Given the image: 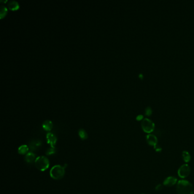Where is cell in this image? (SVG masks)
Segmentation results:
<instances>
[{
  "instance_id": "18",
  "label": "cell",
  "mask_w": 194,
  "mask_h": 194,
  "mask_svg": "<svg viewBox=\"0 0 194 194\" xmlns=\"http://www.w3.org/2000/svg\"><path fill=\"white\" fill-rule=\"evenodd\" d=\"M151 109L150 108V107H148L146 109V110H145V113L146 115H150L151 113Z\"/></svg>"
},
{
  "instance_id": "10",
  "label": "cell",
  "mask_w": 194,
  "mask_h": 194,
  "mask_svg": "<svg viewBox=\"0 0 194 194\" xmlns=\"http://www.w3.org/2000/svg\"><path fill=\"white\" fill-rule=\"evenodd\" d=\"M177 179L174 177H169L163 182V185L167 187H171L177 184Z\"/></svg>"
},
{
  "instance_id": "5",
  "label": "cell",
  "mask_w": 194,
  "mask_h": 194,
  "mask_svg": "<svg viewBox=\"0 0 194 194\" xmlns=\"http://www.w3.org/2000/svg\"><path fill=\"white\" fill-rule=\"evenodd\" d=\"M191 172V168L187 164L182 165L178 171L179 177L182 178H185L187 177Z\"/></svg>"
},
{
  "instance_id": "6",
  "label": "cell",
  "mask_w": 194,
  "mask_h": 194,
  "mask_svg": "<svg viewBox=\"0 0 194 194\" xmlns=\"http://www.w3.org/2000/svg\"><path fill=\"white\" fill-rule=\"evenodd\" d=\"M28 146L31 152L38 151L42 146V141L39 140H31Z\"/></svg>"
},
{
  "instance_id": "15",
  "label": "cell",
  "mask_w": 194,
  "mask_h": 194,
  "mask_svg": "<svg viewBox=\"0 0 194 194\" xmlns=\"http://www.w3.org/2000/svg\"><path fill=\"white\" fill-rule=\"evenodd\" d=\"M8 12L7 8L4 5H1V9H0V18L2 19L4 17L6 16V13Z\"/></svg>"
},
{
  "instance_id": "3",
  "label": "cell",
  "mask_w": 194,
  "mask_h": 194,
  "mask_svg": "<svg viewBox=\"0 0 194 194\" xmlns=\"http://www.w3.org/2000/svg\"><path fill=\"white\" fill-rule=\"evenodd\" d=\"M35 167L39 171H45L49 167V159L45 156H38L35 161Z\"/></svg>"
},
{
  "instance_id": "17",
  "label": "cell",
  "mask_w": 194,
  "mask_h": 194,
  "mask_svg": "<svg viewBox=\"0 0 194 194\" xmlns=\"http://www.w3.org/2000/svg\"><path fill=\"white\" fill-rule=\"evenodd\" d=\"M56 149L55 147L50 146L47 150L46 154L47 155H53V154H54L56 153Z\"/></svg>"
},
{
  "instance_id": "7",
  "label": "cell",
  "mask_w": 194,
  "mask_h": 194,
  "mask_svg": "<svg viewBox=\"0 0 194 194\" xmlns=\"http://www.w3.org/2000/svg\"><path fill=\"white\" fill-rule=\"evenodd\" d=\"M46 138L47 144L51 147H55L57 142V138L56 136L53 133H48L47 134Z\"/></svg>"
},
{
  "instance_id": "12",
  "label": "cell",
  "mask_w": 194,
  "mask_h": 194,
  "mask_svg": "<svg viewBox=\"0 0 194 194\" xmlns=\"http://www.w3.org/2000/svg\"><path fill=\"white\" fill-rule=\"evenodd\" d=\"M8 6L9 8L12 10H16L19 8V3L15 0L10 1L8 2Z\"/></svg>"
},
{
  "instance_id": "13",
  "label": "cell",
  "mask_w": 194,
  "mask_h": 194,
  "mask_svg": "<svg viewBox=\"0 0 194 194\" xmlns=\"http://www.w3.org/2000/svg\"><path fill=\"white\" fill-rule=\"evenodd\" d=\"M53 126V124L51 121L50 120H46L43 122L42 124V127L46 131H50Z\"/></svg>"
},
{
  "instance_id": "11",
  "label": "cell",
  "mask_w": 194,
  "mask_h": 194,
  "mask_svg": "<svg viewBox=\"0 0 194 194\" xmlns=\"http://www.w3.org/2000/svg\"><path fill=\"white\" fill-rule=\"evenodd\" d=\"M29 148L26 145H23L19 146L18 149V152L21 155H26L27 153H29Z\"/></svg>"
},
{
  "instance_id": "4",
  "label": "cell",
  "mask_w": 194,
  "mask_h": 194,
  "mask_svg": "<svg viewBox=\"0 0 194 194\" xmlns=\"http://www.w3.org/2000/svg\"><path fill=\"white\" fill-rule=\"evenodd\" d=\"M141 127L143 131L147 133H150L154 131L155 125L153 121L148 118H144L141 122Z\"/></svg>"
},
{
  "instance_id": "2",
  "label": "cell",
  "mask_w": 194,
  "mask_h": 194,
  "mask_svg": "<svg viewBox=\"0 0 194 194\" xmlns=\"http://www.w3.org/2000/svg\"><path fill=\"white\" fill-rule=\"evenodd\" d=\"M65 167L61 165H55L50 171L51 177L55 180H60L62 179L65 174Z\"/></svg>"
},
{
  "instance_id": "9",
  "label": "cell",
  "mask_w": 194,
  "mask_h": 194,
  "mask_svg": "<svg viewBox=\"0 0 194 194\" xmlns=\"http://www.w3.org/2000/svg\"><path fill=\"white\" fill-rule=\"evenodd\" d=\"M146 141L148 144L150 146H153L155 147L157 145L158 140L154 134H148L146 136Z\"/></svg>"
},
{
  "instance_id": "1",
  "label": "cell",
  "mask_w": 194,
  "mask_h": 194,
  "mask_svg": "<svg viewBox=\"0 0 194 194\" xmlns=\"http://www.w3.org/2000/svg\"><path fill=\"white\" fill-rule=\"evenodd\" d=\"M176 190L178 194H194V187L186 180H180L178 182L176 186Z\"/></svg>"
},
{
  "instance_id": "8",
  "label": "cell",
  "mask_w": 194,
  "mask_h": 194,
  "mask_svg": "<svg viewBox=\"0 0 194 194\" xmlns=\"http://www.w3.org/2000/svg\"><path fill=\"white\" fill-rule=\"evenodd\" d=\"M36 155L33 152H29L27 153L25 156V161L27 164H32L35 163V161L36 160Z\"/></svg>"
},
{
  "instance_id": "16",
  "label": "cell",
  "mask_w": 194,
  "mask_h": 194,
  "mask_svg": "<svg viewBox=\"0 0 194 194\" xmlns=\"http://www.w3.org/2000/svg\"><path fill=\"white\" fill-rule=\"evenodd\" d=\"M79 135L81 138V139L82 140H86L88 138V134L86 131L84 130L83 129H80L79 131Z\"/></svg>"
},
{
  "instance_id": "19",
  "label": "cell",
  "mask_w": 194,
  "mask_h": 194,
  "mask_svg": "<svg viewBox=\"0 0 194 194\" xmlns=\"http://www.w3.org/2000/svg\"><path fill=\"white\" fill-rule=\"evenodd\" d=\"M142 118H143V116L142 115H139L137 117V120H141V119H142Z\"/></svg>"
},
{
  "instance_id": "14",
  "label": "cell",
  "mask_w": 194,
  "mask_h": 194,
  "mask_svg": "<svg viewBox=\"0 0 194 194\" xmlns=\"http://www.w3.org/2000/svg\"><path fill=\"white\" fill-rule=\"evenodd\" d=\"M182 158L185 162H189L191 160V155L188 151H185L182 153Z\"/></svg>"
}]
</instances>
